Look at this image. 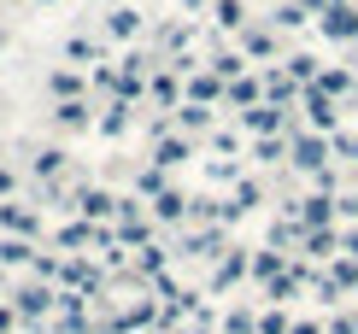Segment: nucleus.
I'll return each instance as SVG.
<instances>
[{
    "label": "nucleus",
    "mask_w": 358,
    "mask_h": 334,
    "mask_svg": "<svg viewBox=\"0 0 358 334\" xmlns=\"http://www.w3.org/2000/svg\"><path fill=\"white\" fill-rule=\"evenodd\" d=\"M306 124H311V135H335V129H341L335 100H329V94H317V88H306Z\"/></svg>",
    "instance_id": "2"
},
{
    "label": "nucleus",
    "mask_w": 358,
    "mask_h": 334,
    "mask_svg": "<svg viewBox=\"0 0 358 334\" xmlns=\"http://www.w3.org/2000/svg\"><path fill=\"white\" fill-rule=\"evenodd\" d=\"M352 323H358V311H352Z\"/></svg>",
    "instance_id": "14"
},
{
    "label": "nucleus",
    "mask_w": 358,
    "mask_h": 334,
    "mask_svg": "<svg viewBox=\"0 0 358 334\" xmlns=\"http://www.w3.org/2000/svg\"><path fill=\"white\" fill-rule=\"evenodd\" d=\"M229 94H235V100H241V106H264V100H259V82H252V77H241V82H235V88H229Z\"/></svg>",
    "instance_id": "10"
},
{
    "label": "nucleus",
    "mask_w": 358,
    "mask_h": 334,
    "mask_svg": "<svg viewBox=\"0 0 358 334\" xmlns=\"http://www.w3.org/2000/svg\"><path fill=\"white\" fill-rule=\"evenodd\" d=\"M335 211H341V223L352 229V223H358V194H341V200H335Z\"/></svg>",
    "instance_id": "11"
},
{
    "label": "nucleus",
    "mask_w": 358,
    "mask_h": 334,
    "mask_svg": "<svg viewBox=\"0 0 358 334\" xmlns=\"http://www.w3.org/2000/svg\"><path fill=\"white\" fill-rule=\"evenodd\" d=\"M288 77L311 88V82H317V77H323V65H317V59H311V53H294V59H288Z\"/></svg>",
    "instance_id": "8"
},
{
    "label": "nucleus",
    "mask_w": 358,
    "mask_h": 334,
    "mask_svg": "<svg viewBox=\"0 0 358 334\" xmlns=\"http://www.w3.org/2000/svg\"><path fill=\"white\" fill-rule=\"evenodd\" d=\"M288 159H294V170H311V176H317L323 159H329V135H294V141H288Z\"/></svg>",
    "instance_id": "1"
},
{
    "label": "nucleus",
    "mask_w": 358,
    "mask_h": 334,
    "mask_svg": "<svg viewBox=\"0 0 358 334\" xmlns=\"http://www.w3.org/2000/svg\"><path fill=\"white\" fill-rule=\"evenodd\" d=\"M311 88H317V94H329V100H347V94H358V77H352L347 65H335V71H323Z\"/></svg>",
    "instance_id": "4"
},
{
    "label": "nucleus",
    "mask_w": 358,
    "mask_h": 334,
    "mask_svg": "<svg viewBox=\"0 0 358 334\" xmlns=\"http://www.w3.org/2000/svg\"><path fill=\"white\" fill-rule=\"evenodd\" d=\"M252 270H259L264 282H276V276H282V252H276V247H264L259 258H252Z\"/></svg>",
    "instance_id": "9"
},
{
    "label": "nucleus",
    "mask_w": 358,
    "mask_h": 334,
    "mask_svg": "<svg viewBox=\"0 0 358 334\" xmlns=\"http://www.w3.org/2000/svg\"><path fill=\"white\" fill-rule=\"evenodd\" d=\"M329 282L341 287V293H358V258H347V252H341L335 264H329Z\"/></svg>",
    "instance_id": "6"
},
{
    "label": "nucleus",
    "mask_w": 358,
    "mask_h": 334,
    "mask_svg": "<svg viewBox=\"0 0 358 334\" xmlns=\"http://www.w3.org/2000/svg\"><path fill=\"white\" fill-rule=\"evenodd\" d=\"M317 29H323L329 41H358V6H329V12L317 18Z\"/></svg>",
    "instance_id": "3"
},
{
    "label": "nucleus",
    "mask_w": 358,
    "mask_h": 334,
    "mask_svg": "<svg viewBox=\"0 0 358 334\" xmlns=\"http://www.w3.org/2000/svg\"><path fill=\"white\" fill-rule=\"evenodd\" d=\"M264 334H294V328H288V317H282V311H271V317H264Z\"/></svg>",
    "instance_id": "12"
},
{
    "label": "nucleus",
    "mask_w": 358,
    "mask_h": 334,
    "mask_svg": "<svg viewBox=\"0 0 358 334\" xmlns=\"http://www.w3.org/2000/svg\"><path fill=\"white\" fill-rule=\"evenodd\" d=\"M300 247H306L311 258H341V229H306Z\"/></svg>",
    "instance_id": "5"
},
{
    "label": "nucleus",
    "mask_w": 358,
    "mask_h": 334,
    "mask_svg": "<svg viewBox=\"0 0 358 334\" xmlns=\"http://www.w3.org/2000/svg\"><path fill=\"white\" fill-rule=\"evenodd\" d=\"M247 124L259 129V135H276V129H282V106H271V100H264V106H252V112H247Z\"/></svg>",
    "instance_id": "7"
},
{
    "label": "nucleus",
    "mask_w": 358,
    "mask_h": 334,
    "mask_svg": "<svg viewBox=\"0 0 358 334\" xmlns=\"http://www.w3.org/2000/svg\"><path fill=\"white\" fill-rule=\"evenodd\" d=\"M300 6H311V12H317V18H323V12H329V0H300Z\"/></svg>",
    "instance_id": "13"
}]
</instances>
